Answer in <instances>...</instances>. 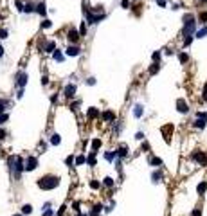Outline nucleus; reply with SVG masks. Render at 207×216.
I'll return each instance as SVG.
<instances>
[{
	"mask_svg": "<svg viewBox=\"0 0 207 216\" xmlns=\"http://www.w3.org/2000/svg\"><path fill=\"white\" fill-rule=\"evenodd\" d=\"M83 164H87V157L85 155H78L76 157V166H83Z\"/></svg>",
	"mask_w": 207,
	"mask_h": 216,
	"instance_id": "obj_26",
	"label": "nucleus"
},
{
	"mask_svg": "<svg viewBox=\"0 0 207 216\" xmlns=\"http://www.w3.org/2000/svg\"><path fill=\"white\" fill-rule=\"evenodd\" d=\"M178 59H180V63H185V61L189 59V56L185 54V52H180V54H178Z\"/></svg>",
	"mask_w": 207,
	"mask_h": 216,
	"instance_id": "obj_33",
	"label": "nucleus"
},
{
	"mask_svg": "<svg viewBox=\"0 0 207 216\" xmlns=\"http://www.w3.org/2000/svg\"><path fill=\"white\" fill-rule=\"evenodd\" d=\"M7 166H9V171H11V175L20 180V177H22V173L25 171V162L22 157H18V155H11L7 159Z\"/></svg>",
	"mask_w": 207,
	"mask_h": 216,
	"instance_id": "obj_1",
	"label": "nucleus"
},
{
	"mask_svg": "<svg viewBox=\"0 0 207 216\" xmlns=\"http://www.w3.org/2000/svg\"><path fill=\"white\" fill-rule=\"evenodd\" d=\"M150 164H151V166H155V168H159V166H162V160L159 157H150Z\"/></svg>",
	"mask_w": 207,
	"mask_h": 216,
	"instance_id": "obj_21",
	"label": "nucleus"
},
{
	"mask_svg": "<svg viewBox=\"0 0 207 216\" xmlns=\"http://www.w3.org/2000/svg\"><path fill=\"white\" fill-rule=\"evenodd\" d=\"M128 146H121L119 150H117V157H121V159H124V157H128Z\"/></svg>",
	"mask_w": 207,
	"mask_h": 216,
	"instance_id": "obj_15",
	"label": "nucleus"
},
{
	"mask_svg": "<svg viewBox=\"0 0 207 216\" xmlns=\"http://www.w3.org/2000/svg\"><path fill=\"white\" fill-rule=\"evenodd\" d=\"M90 187H92V189H99V187H101V184H99L97 180H92V182H90Z\"/></svg>",
	"mask_w": 207,
	"mask_h": 216,
	"instance_id": "obj_36",
	"label": "nucleus"
},
{
	"mask_svg": "<svg viewBox=\"0 0 207 216\" xmlns=\"http://www.w3.org/2000/svg\"><path fill=\"white\" fill-rule=\"evenodd\" d=\"M200 2H202V4H207V0H200Z\"/></svg>",
	"mask_w": 207,
	"mask_h": 216,
	"instance_id": "obj_53",
	"label": "nucleus"
},
{
	"mask_svg": "<svg viewBox=\"0 0 207 216\" xmlns=\"http://www.w3.org/2000/svg\"><path fill=\"white\" fill-rule=\"evenodd\" d=\"M7 121V114H0V124H4Z\"/></svg>",
	"mask_w": 207,
	"mask_h": 216,
	"instance_id": "obj_41",
	"label": "nucleus"
},
{
	"mask_svg": "<svg viewBox=\"0 0 207 216\" xmlns=\"http://www.w3.org/2000/svg\"><path fill=\"white\" fill-rule=\"evenodd\" d=\"M31 213H33V205H31V203H24L22 205V214H31Z\"/></svg>",
	"mask_w": 207,
	"mask_h": 216,
	"instance_id": "obj_19",
	"label": "nucleus"
},
{
	"mask_svg": "<svg viewBox=\"0 0 207 216\" xmlns=\"http://www.w3.org/2000/svg\"><path fill=\"white\" fill-rule=\"evenodd\" d=\"M38 187L43 189V191H50L59 186V177H56V175H45V177L38 178Z\"/></svg>",
	"mask_w": 207,
	"mask_h": 216,
	"instance_id": "obj_2",
	"label": "nucleus"
},
{
	"mask_svg": "<svg viewBox=\"0 0 207 216\" xmlns=\"http://www.w3.org/2000/svg\"><path fill=\"white\" fill-rule=\"evenodd\" d=\"M78 216H87V214H81V213H78Z\"/></svg>",
	"mask_w": 207,
	"mask_h": 216,
	"instance_id": "obj_55",
	"label": "nucleus"
},
{
	"mask_svg": "<svg viewBox=\"0 0 207 216\" xmlns=\"http://www.w3.org/2000/svg\"><path fill=\"white\" fill-rule=\"evenodd\" d=\"M79 34H81V36H85V34H87V25H85V24H81V25H79Z\"/></svg>",
	"mask_w": 207,
	"mask_h": 216,
	"instance_id": "obj_35",
	"label": "nucleus"
},
{
	"mask_svg": "<svg viewBox=\"0 0 207 216\" xmlns=\"http://www.w3.org/2000/svg\"><path fill=\"white\" fill-rule=\"evenodd\" d=\"M72 207H74L76 213H79V202H74V205H72Z\"/></svg>",
	"mask_w": 207,
	"mask_h": 216,
	"instance_id": "obj_48",
	"label": "nucleus"
},
{
	"mask_svg": "<svg viewBox=\"0 0 207 216\" xmlns=\"http://www.w3.org/2000/svg\"><path fill=\"white\" fill-rule=\"evenodd\" d=\"M13 216H25V214H13Z\"/></svg>",
	"mask_w": 207,
	"mask_h": 216,
	"instance_id": "obj_54",
	"label": "nucleus"
},
{
	"mask_svg": "<svg viewBox=\"0 0 207 216\" xmlns=\"http://www.w3.org/2000/svg\"><path fill=\"white\" fill-rule=\"evenodd\" d=\"M177 110L180 112V114H187V112H189L187 103H185L184 99H178V101H177Z\"/></svg>",
	"mask_w": 207,
	"mask_h": 216,
	"instance_id": "obj_9",
	"label": "nucleus"
},
{
	"mask_svg": "<svg viewBox=\"0 0 207 216\" xmlns=\"http://www.w3.org/2000/svg\"><path fill=\"white\" fill-rule=\"evenodd\" d=\"M142 114H144V106L142 105H135V106H133V115H135L137 119L142 117Z\"/></svg>",
	"mask_w": 207,
	"mask_h": 216,
	"instance_id": "obj_13",
	"label": "nucleus"
},
{
	"mask_svg": "<svg viewBox=\"0 0 207 216\" xmlns=\"http://www.w3.org/2000/svg\"><path fill=\"white\" fill-rule=\"evenodd\" d=\"M207 34V27H204V29H200V31H196V34H194V38H204Z\"/></svg>",
	"mask_w": 207,
	"mask_h": 216,
	"instance_id": "obj_31",
	"label": "nucleus"
},
{
	"mask_svg": "<svg viewBox=\"0 0 207 216\" xmlns=\"http://www.w3.org/2000/svg\"><path fill=\"white\" fill-rule=\"evenodd\" d=\"M87 85H88V87L96 85V78H88V79H87Z\"/></svg>",
	"mask_w": 207,
	"mask_h": 216,
	"instance_id": "obj_40",
	"label": "nucleus"
},
{
	"mask_svg": "<svg viewBox=\"0 0 207 216\" xmlns=\"http://www.w3.org/2000/svg\"><path fill=\"white\" fill-rule=\"evenodd\" d=\"M4 108H6V101H0V114H4Z\"/></svg>",
	"mask_w": 207,
	"mask_h": 216,
	"instance_id": "obj_45",
	"label": "nucleus"
},
{
	"mask_svg": "<svg viewBox=\"0 0 207 216\" xmlns=\"http://www.w3.org/2000/svg\"><path fill=\"white\" fill-rule=\"evenodd\" d=\"M193 216H202V209H200V207H196V209L193 211Z\"/></svg>",
	"mask_w": 207,
	"mask_h": 216,
	"instance_id": "obj_42",
	"label": "nucleus"
},
{
	"mask_svg": "<svg viewBox=\"0 0 207 216\" xmlns=\"http://www.w3.org/2000/svg\"><path fill=\"white\" fill-rule=\"evenodd\" d=\"M159 70H160V65H159V63H153V65L150 67V74L153 76V74H157Z\"/></svg>",
	"mask_w": 207,
	"mask_h": 216,
	"instance_id": "obj_27",
	"label": "nucleus"
},
{
	"mask_svg": "<svg viewBox=\"0 0 207 216\" xmlns=\"http://www.w3.org/2000/svg\"><path fill=\"white\" fill-rule=\"evenodd\" d=\"M96 153H97V151H90V155L87 157V164H88L90 168L96 166Z\"/></svg>",
	"mask_w": 207,
	"mask_h": 216,
	"instance_id": "obj_14",
	"label": "nucleus"
},
{
	"mask_svg": "<svg viewBox=\"0 0 207 216\" xmlns=\"http://www.w3.org/2000/svg\"><path fill=\"white\" fill-rule=\"evenodd\" d=\"M65 164H67V166H70V168H76V159L72 157V155H69L65 159Z\"/></svg>",
	"mask_w": 207,
	"mask_h": 216,
	"instance_id": "obj_25",
	"label": "nucleus"
},
{
	"mask_svg": "<svg viewBox=\"0 0 207 216\" xmlns=\"http://www.w3.org/2000/svg\"><path fill=\"white\" fill-rule=\"evenodd\" d=\"M38 166V159L36 157H27L25 160V171H34Z\"/></svg>",
	"mask_w": 207,
	"mask_h": 216,
	"instance_id": "obj_5",
	"label": "nucleus"
},
{
	"mask_svg": "<svg viewBox=\"0 0 207 216\" xmlns=\"http://www.w3.org/2000/svg\"><path fill=\"white\" fill-rule=\"evenodd\" d=\"M41 27H43V29L52 27V22H49V20H43V22H41Z\"/></svg>",
	"mask_w": 207,
	"mask_h": 216,
	"instance_id": "obj_38",
	"label": "nucleus"
},
{
	"mask_svg": "<svg viewBox=\"0 0 207 216\" xmlns=\"http://www.w3.org/2000/svg\"><path fill=\"white\" fill-rule=\"evenodd\" d=\"M99 148H101V141H99V139H94V141H92V150L97 151Z\"/></svg>",
	"mask_w": 207,
	"mask_h": 216,
	"instance_id": "obj_30",
	"label": "nucleus"
},
{
	"mask_svg": "<svg viewBox=\"0 0 207 216\" xmlns=\"http://www.w3.org/2000/svg\"><path fill=\"white\" fill-rule=\"evenodd\" d=\"M103 184H105L106 187H112V186H113V178H112V177H106V178H105V182H103Z\"/></svg>",
	"mask_w": 207,
	"mask_h": 216,
	"instance_id": "obj_34",
	"label": "nucleus"
},
{
	"mask_svg": "<svg viewBox=\"0 0 207 216\" xmlns=\"http://www.w3.org/2000/svg\"><path fill=\"white\" fill-rule=\"evenodd\" d=\"M4 139H6V131L0 130V141H4Z\"/></svg>",
	"mask_w": 207,
	"mask_h": 216,
	"instance_id": "obj_51",
	"label": "nucleus"
},
{
	"mask_svg": "<svg viewBox=\"0 0 207 216\" xmlns=\"http://www.w3.org/2000/svg\"><path fill=\"white\" fill-rule=\"evenodd\" d=\"M194 27H196L194 16L193 15H185L184 16V36H191L194 33Z\"/></svg>",
	"mask_w": 207,
	"mask_h": 216,
	"instance_id": "obj_3",
	"label": "nucleus"
},
{
	"mask_svg": "<svg viewBox=\"0 0 207 216\" xmlns=\"http://www.w3.org/2000/svg\"><path fill=\"white\" fill-rule=\"evenodd\" d=\"M59 142H61L59 135H58V133H52V135H50V144H52V146H58Z\"/></svg>",
	"mask_w": 207,
	"mask_h": 216,
	"instance_id": "obj_23",
	"label": "nucleus"
},
{
	"mask_svg": "<svg viewBox=\"0 0 207 216\" xmlns=\"http://www.w3.org/2000/svg\"><path fill=\"white\" fill-rule=\"evenodd\" d=\"M115 157H117V151H106V153H105V159H106L108 162L115 160Z\"/></svg>",
	"mask_w": 207,
	"mask_h": 216,
	"instance_id": "obj_20",
	"label": "nucleus"
},
{
	"mask_svg": "<svg viewBox=\"0 0 207 216\" xmlns=\"http://www.w3.org/2000/svg\"><path fill=\"white\" fill-rule=\"evenodd\" d=\"M27 74H25V72H18V74H16V85L20 87V88H24L25 85H27Z\"/></svg>",
	"mask_w": 207,
	"mask_h": 216,
	"instance_id": "obj_6",
	"label": "nucleus"
},
{
	"mask_svg": "<svg viewBox=\"0 0 207 216\" xmlns=\"http://www.w3.org/2000/svg\"><path fill=\"white\" fill-rule=\"evenodd\" d=\"M151 58H153L155 63H159V61H160V52H153V54H151Z\"/></svg>",
	"mask_w": 207,
	"mask_h": 216,
	"instance_id": "obj_39",
	"label": "nucleus"
},
{
	"mask_svg": "<svg viewBox=\"0 0 207 216\" xmlns=\"http://www.w3.org/2000/svg\"><path fill=\"white\" fill-rule=\"evenodd\" d=\"M193 160H196L200 166H207V155L204 151H194L193 153Z\"/></svg>",
	"mask_w": 207,
	"mask_h": 216,
	"instance_id": "obj_4",
	"label": "nucleus"
},
{
	"mask_svg": "<svg viewBox=\"0 0 207 216\" xmlns=\"http://www.w3.org/2000/svg\"><path fill=\"white\" fill-rule=\"evenodd\" d=\"M41 83H43V85H49V78L43 76V78H41Z\"/></svg>",
	"mask_w": 207,
	"mask_h": 216,
	"instance_id": "obj_50",
	"label": "nucleus"
},
{
	"mask_svg": "<svg viewBox=\"0 0 207 216\" xmlns=\"http://www.w3.org/2000/svg\"><path fill=\"white\" fill-rule=\"evenodd\" d=\"M79 52H81V49H79L78 45H69L67 50H65L67 56H79Z\"/></svg>",
	"mask_w": 207,
	"mask_h": 216,
	"instance_id": "obj_10",
	"label": "nucleus"
},
{
	"mask_svg": "<svg viewBox=\"0 0 207 216\" xmlns=\"http://www.w3.org/2000/svg\"><path fill=\"white\" fill-rule=\"evenodd\" d=\"M135 139H137V141H142V139H144V133H142V131H139L137 135H135Z\"/></svg>",
	"mask_w": 207,
	"mask_h": 216,
	"instance_id": "obj_46",
	"label": "nucleus"
},
{
	"mask_svg": "<svg viewBox=\"0 0 207 216\" xmlns=\"http://www.w3.org/2000/svg\"><path fill=\"white\" fill-rule=\"evenodd\" d=\"M54 59L58 61V63H61V61H63V54H61V50H54Z\"/></svg>",
	"mask_w": 207,
	"mask_h": 216,
	"instance_id": "obj_28",
	"label": "nucleus"
},
{
	"mask_svg": "<svg viewBox=\"0 0 207 216\" xmlns=\"http://www.w3.org/2000/svg\"><path fill=\"white\" fill-rule=\"evenodd\" d=\"M202 97L207 99V83H205V87H204V94H202Z\"/></svg>",
	"mask_w": 207,
	"mask_h": 216,
	"instance_id": "obj_49",
	"label": "nucleus"
},
{
	"mask_svg": "<svg viewBox=\"0 0 207 216\" xmlns=\"http://www.w3.org/2000/svg\"><path fill=\"white\" fill-rule=\"evenodd\" d=\"M65 209H67V207H65V205H61V207H59V211H58V214H56V216H63V213H65Z\"/></svg>",
	"mask_w": 207,
	"mask_h": 216,
	"instance_id": "obj_44",
	"label": "nucleus"
},
{
	"mask_svg": "<svg viewBox=\"0 0 207 216\" xmlns=\"http://www.w3.org/2000/svg\"><path fill=\"white\" fill-rule=\"evenodd\" d=\"M97 115H99V110H97L96 106H90L88 112H87V119H96Z\"/></svg>",
	"mask_w": 207,
	"mask_h": 216,
	"instance_id": "obj_12",
	"label": "nucleus"
},
{
	"mask_svg": "<svg viewBox=\"0 0 207 216\" xmlns=\"http://www.w3.org/2000/svg\"><path fill=\"white\" fill-rule=\"evenodd\" d=\"M101 119L105 121V122H113V121H115V114H113L112 110H106V112H103V114H101Z\"/></svg>",
	"mask_w": 207,
	"mask_h": 216,
	"instance_id": "obj_7",
	"label": "nucleus"
},
{
	"mask_svg": "<svg viewBox=\"0 0 207 216\" xmlns=\"http://www.w3.org/2000/svg\"><path fill=\"white\" fill-rule=\"evenodd\" d=\"M121 7L122 9H130V0H121Z\"/></svg>",
	"mask_w": 207,
	"mask_h": 216,
	"instance_id": "obj_37",
	"label": "nucleus"
},
{
	"mask_svg": "<svg viewBox=\"0 0 207 216\" xmlns=\"http://www.w3.org/2000/svg\"><path fill=\"white\" fill-rule=\"evenodd\" d=\"M36 13H38V15H41V16H45L47 9H45V4H43V2H40V4L36 6Z\"/></svg>",
	"mask_w": 207,
	"mask_h": 216,
	"instance_id": "obj_17",
	"label": "nucleus"
},
{
	"mask_svg": "<svg viewBox=\"0 0 207 216\" xmlns=\"http://www.w3.org/2000/svg\"><path fill=\"white\" fill-rule=\"evenodd\" d=\"M2 56H4V49H2V47H0V58H2Z\"/></svg>",
	"mask_w": 207,
	"mask_h": 216,
	"instance_id": "obj_52",
	"label": "nucleus"
},
{
	"mask_svg": "<svg viewBox=\"0 0 207 216\" xmlns=\"http://www.w3.org/2000/svg\"><path fill=\"white\" fill-rule=\"evenodd\" d=\"M196 191H198V194H204L207 191V182H200L198 187H196Z\"/></svg>",
	"mask_w": 207,
	"mask_h": 216,
	"instance_id": "obj_24",
	"label": "nucleus"
},
{
	"mask_svg": "<svg viewBox=\"0 0 207 216\" xmlns=\"http://www.w3.org/2000/svg\"><path fill=\"white\" fill-rule=\"evenodd\" d=\"M24 11H25V13H33V11H36V7H34L33 4H31V2H29V4H25V7H24Z\"/></svg>",
	"mask_w": 207,
	"mask_h": 216,
	"instance_id": "obj_32",
	"label": "nucleus"
},
{
	"mask_svg": "<svg viewBox=\"0 0 207 216\" xmlns=\"http://www.w3.org/2000/svg\"><path fill=\"white\" fill-rule=\"evenodd\" d=\"M198 22L200 24H207V11H204V13L198 15Z\"/></svg>",
	"mask_w": 207,
	"mask_h": 216,
	"instance_id": "obj_29",
	"label": "nucleus"
},
{
	"mask_svg": "<svg viewBox=\"0 0 207 216\" xmlns=\"http://www.w3.org/2000/svg\"><path fill=\"white\" fill-rule=\"evenodd\" d=\"M78 105H79V101H76V103H72V105H70V110H78Z\"/></svg>",
	"mask_w": 207,
	"mask_h": 216,
	"instance_id": "obj_47",
	"label": "nucleus"
},
{
	"mask_svg": "<svg viewBox=\"0 0 207 216\" xmlns=\"http://www.w3.org/2000/svg\"><path fill=\"white\" fill-rule=\"evenodd\" d=\"M101 209H105V207H103V203H96L94 207H92V211H90V216H97L101 213Z\"/></svg>",
	"mask_w": 207,
	"mask_h": 216,
	"instance_id": "obj_16",
	"label": "nucleus"
},
{
	"mask_svg": "<svg viewBox=\"0 0 207 216\" xmlns=\"http://www.w3.org/2000/svg\"><path fill=\"white\" fill-rule=\"evenodd\" d=\"M79 38H81L79 31H74V29H70V31H69V42H70V43H78V42H79Z\"/></svg>",
	"mask_w": 207,
	"mask_h": 216,
	"instance_id": "obj_8",
	"label": "nucleus"
},
{
	"mask_svg": "<svg viewBox=\"0 0 207 216\" xmlns=\"http://www.w3.org/2000/svg\"><path fill=\"white\" fill-rule=\"evenodd\" d=\"M43 50H45V52H54V50H56V43H54V42H49V43L43 47Z\"/></svg>",
	"mask_w": 207,
	"mask_h": 216,
	"instance_id": "obj_22",
	"label": "nucleus"
},
{
	"mask_svg": "<svg viewBox=\"0 0 207 216\" xmlns=\"http://www.w3.org/2000/svg\"><path fill=\"white\" fill-rule=\"evenodd\" d=\"M65 96L70 99V97H74L76 96V85H67L65 87Z\"/></svg>",
	"mask_w": 207,
	"mask_h": 216,
	"instance_id": "obj_11",
	"label": "nucleus"
},
{
	"mask_svg": "<svg viewBox=\"0 0 207 216\" xmlns=\"http://www.w3.org/2000/svg\"><path fill=\"white\" fill-rule=\"evenodd\" d=\"M0 38H2V40L7 38V31H6V29H0Z\"/></svg>",
	"mask_w": 207,
	"mask_h": 216,
	"instance_id": "obj_43",
	"label": "nucleus"
},
{
	"mask_svg": "<svg viewBox=\"0 0 207 216\" xmlns=\"http://www.w3.org/2000/svg\"><path fill=\"white\" fill-rule=\"evenodd\" d=\"M151 180H153L155 184H159V182L162 180V173H160V171H153V173H151Z\"/></svg>",
	"mask_w": 207,
	"mask_h": 216,
	"instance_id": "obj_18",
	"label": "nucleus"
}]
</instances>
